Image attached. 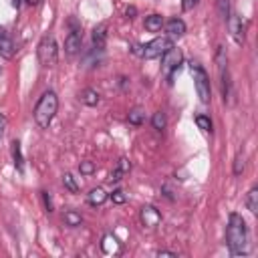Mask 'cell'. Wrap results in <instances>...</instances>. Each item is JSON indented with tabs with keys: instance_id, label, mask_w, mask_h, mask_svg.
<instances>
[{
	"instance_id": "cell-1",
	"label": "cell",
	"mask_w": 258,
	"mask_h": 258,
	"mask_svg": "<svg viewBox=\"0 0 258 258\" xmlns=\"http://www.w3.org/2000/svg\"><path fill=\"white\" fill-rule=\"evenodd\" d=\"M226 242L232 256H246L250 252V238H248V226L240 214H230L228 228H226Z\"/></svg>"
},
{
	"instance_id": "cell-2",
	"label": "cell",
	"mask_w": 258,
	"mask_h": 258,
	"mask_svg": "<svg viewBox=\"0 0 258 258\" xmlns=\"http://www.w3.org/2000/svg\"><path fill=\"white\" fill-rule=\"evenodd\" d=\"M58 111V97L54 91H44L34 107V121L40 129H48V125L52 123L54 115Z\"/></svg>"
},
{
	"instance_id": "cell-3",
	"label": "cell",
	"mask_w": 258,
	"mask_h": 258,
	"mask_svg": "<svg viewBox=\"0 0 258 258\" xmlns=\"http://www.w3.org/2000/svg\"><path fill=\"white\" fill-rule=\"evenodd\" d=\"M189 73H191V79H194V85H196V91H198V97L202 103H210L212 99V87H210V77L206 73V69L200 64V62H189Z\"/></svg>"
},
{
	"instance_id": "cell-4",
	"label": "cell",
	"mask_w": 258,
	"mask_h": 258,
	"mask_svg": "<svg viewBox=\"0 0 258 258\" xmlns=\"http://www.w3.org/2000/svg\"><path fill=\"white\" fill-rule=\"evenodd\" d=\"M36 54H38V62L42 67H54L56 64V60H58V46H56V40H54L52 34H46V36L40 38Z\"/></svg>"
},
{
	"instance_id": "cell-5",
	"label": "cell",
	"mask_w": 258,
	"mask_h": 258,
	"mask_svg": "<svg viewBox=\"0 0 258 258\" xmlns=\"http://www.w3.org/2000/svg\"><path fill=\"white\" fill-rule=\"evenodd\" d=\"M163 60H161V71L165 73V77H167V81L171 83V79H173V75L179 71V67H181V50L179 48H175V46H171L169 50H165L163 54Z\"/></svg>"
},
{
	"instance_id": "cell-6",
	"label": "cell",
	"mask_w": 258,
	"mask_h": 258,
	"mask_svg": "<svg viewBox=\"0 0 258 258\" xmlns=\"http://www.w3.org/2000/svg\"><path fill=\"white\" fill-rule=\"evenodd\" d=\"M173 46V42H171V38H167V36H157V38H153L151 42H147V44H143V58H157V56H161L165 50H169Z\"/></svg>"
},
{
	"instance_id": "cell-7",
	"label": "cell",
	"mask_w": 258,
	"mask_h": 258,
	"mask_svg": "<svg viewBox=\"0 0 258 258\" xmlns=\"http://www.w3.org/2000/svg\"><path fill=\"white\" fill-rule=\"evenodd\" d=\"M216 64H218V73H220V79H222V95H224V101H226V99H230V75H228V58H226V52H224L222 46H218Z\"/></svg>"
},
{
	"instance_id": "cell-8",
	"label": "cell",
	"mask_w": 258,
	"mask_h": 258,
	"mask_svg": "<svg viewBox=\"0 0 258 258\" xmlns=\"http://www.w3.org/2000/svg\"><path fill=\"white\" fill-rule=\"evenodd\" d=\"M228 28H230V36L234 38V42L242 46L244 40H246V26H244V22H242V16L230 14V16H228Z\"/></svg>"
},
{
	"instance_id": "cell-9",
	"label": "cell",
	"mask_w": 258,
	"mask_h": 258,
	"mask_svg": "<svg viewBox=\"0 0 258 258\" xmlns=\"http://www.w3.org/2000/svg\"><path fill=\"white\" fill-rule=\"evenodd\" d=\"M139 218H141V224H143V226H147V228H155V226L161 222V212H159L155 206L147 204V206L141 208Z\"/></svg>"
},
{
	"instance_id": "cell-10",
	"label": "cell",
	"mask_w": 258,
	"mask_h": 258,
	"mask_svg": "<svg viewBox=\"0 0 258 258\" xmlns=\"http://www.w3.org/2000/svg\"><path fill=\"white\" fill-rule=\"evenodd\" d=\"M101 252L107 254V256H117V254L121 252V242H119V238L113 236V234H105V236L101 238Z\"/></svg>"
},
{
	"instance_id": "cell-11",
	"label": "cell",
	"mask_w": 258,
	"mask_h": 258,
	"mask_svg": "<svg viewBox=\"0 0 258 258\" xmlns=\"http://www.w3.org/2000/svg\"><path fill=\"white\" fill-rule=\"evenodd\" d=\"M81 44H83V36H81V32L75 28V30H71L69 36L64 38V52H67L69 56H73V54H77V52L81 50Z\"/></svg>"
},
{
	"instance_id": "cell-12",
	"label": "cell",
	"mask_w": 258,
	"mask_h": 258,
	"mask_svg": "<svg viewBox=\"0 0 258 258\" xmlns=\"http://www.w3.org/2000/svg\"><path fill=\"white\" fill-rule=\"evenodd\" d=\"M14 52H16V48H14V42H12L10 34L0 26V56H4V58H12Z\"/></svg>"
},
{
	"instance_id": "cell-13",
	"label": "cell",
	"mask_w": 258,
	"mask_h": 258,
	"mask_svg": "<svg viewBox=\"0 0 258 258\" xmlns=\"http://www.w3.org/2000/svg\"><path fill=\"white\" fill-rule=\"evenodd\" d=\"M129 169H131V163H129V159H127V157H121V159L117 161L115 169L111 171V175H109V181H121V179H123V175H125Z\"/></svg>"
},
{
	"instance_id": "cell-14",
	"label": "cell",
	"mask_w": 258,
	"mask_h": 258,
	"mask_svg": "<svg viewBox=\"0 0 258 258\" xmlns=\"http://www.w3.org/2000/svg\"><path fill=\"white\" fill-rule=\"evenodd\" d=\"M79 99H81V103H85L87 107H97V105H99V101H101L99 93H97L95 89H91V87L83 89V91L79 93Z\"/></svg>"
},
{
	"instance_id": "cell-15",
	"label": "cell",
	"mask_w": 258,
	"mask_h": 258,
	"mask_svg": "<svg viewBox=\"0 0 258 258\" xmlns=\"http://www.w3.org/2000/svg\"><path fill=\"white\" fill-rule=\"evenodd\" d=\"M165 30L169 36H181L185 32V22L181 18H171L165 22Z\"/></svg>"
},
{
	"instance_id": "cell-16",
	"label": "cell",
	"mask_w": 258,
	"mask_h": 258,
	"mask_svg": "<svg viewBox=\"0 0 258 258\" xmlns=\"http://www.w3.org/2000/svg\"><path fill=\"white\" fill-rule=\"evenodd\" d=\"M105 40H107V24L101 22L99 26L93 28V46L95 48H103L105 46Z\"/></svg>"
},
{
	"instance_id": "cell-17",
	"label": "cell",
	"mask_w": 258,
	"mask_h": 258,
	"mask_svg": "<svg viewBox=\"0 0 258 258\" xmlns=\"http://www.w3.org/2000/svg\"><path fill=\"white\" fill-rule=\"evenodd\" d=\"M105 200H107V191H105L103 187H93V189L87 194V202H89L91 206H101Z\"/></svg>"
},
{
	"instance_id": "cell-18",
	"label": "cell",
	"mask_w": 258,
	"mask_h": 258,
	"mask_svg": "<svg viewBox=\"0 0 258 258\" xmlns=\"http://www.w3.org/2000/svg\"><path fill=\"white\" fill-rule=\"evenodd\" d=\"M163 24H165V22H163V16H161V14H149V16L145 18V28H147L149 32H159Z\"/></svg>"
},
{
	"instance_id": "cell-19",
	"label": "cell",
	"mask_w": 258,
	"mask_h": 258,
	"mask_svg": "<svg viewBox=\"0 0 258 258\" xmlns=\"http://www.w3.org/2000/svg\"><path fill=\"white\" fill-rule=\"evenodd\" d=\"M246 208L250 214H258V187H250V191L246 194Z\"/></svg>"
},
{
	"instance_id": "cell-20",
	"label": "cell",
	"mask_w": 258,
	"mask_h": 258,
	"mask_svg": "<svg viewBox=\"0 0 258 258\" xmlns=\"http://www.w3.org/2000/svg\"><path fill=\"white\" fill-rule=\"evenodd\" d=\"M10 151H12V159H14L16 169L22 173V171H24V159H22V149H20V143H18V141H12Z\"/></svg>"
},
{
	"instance_id": "cell-21",
	"label": "cell",
	"mask_w": 258,
	"mask_h": 258,
	"mask_svg": "<svg viewBox=\"0 0 258 258\" xmlns=\"http://www.w3.org/2000/svg\"><path fill=\"white\" fill-rule=\"evenodd\" d=\"M62 220H64V224H67V226H71V228L81 226V222H83L81 214H79V212H75V210H67V212H64V216H62Z\"/></svg>"
},
{
	"instance_id": "cell-22",
	"label": "cell",
	"mask_w": 258,
	"mask_h": 258,
	"mask_svg": "<svg viewBox=\"0 0 258 258\" xmlns=\"http://www.w3.org/2000/svg\"><path fill=\"white\" fill-rule=\"evenodd\" d=\"M143 117H145V111H143L141 107H133V109L129 111V115H127L129 123H131V125H135V127L143 123Z\"/></svg>"
},
{
	"instance_id": "cell-23",
	"label": "cell",
	"mask_w": 258,
	"mask_h": 258,
	"mask_svg": "<svg viewBox=\"0 0 258 258\" xmlns=\"http://www.w3.org/2000/svg\"><path fill=\"white\" fill-rule=\"evenodd\" d=\"M151 125H153V129L163 131V129H165V125H167L165 113H163V111H155V113H153V117H151Z\"/></svg>"
},
{
	"instance_id": "cell-24",
	"label": "cell",
	"mask_w": 258,
	"mask_h": 258,
	"mask_svg": "<svg viewBox=\"0 0 258 258\" xmlns=\"http://www.w3.org/2000/svg\"><path fill=\"white\" fill-rule=\"evenodd\" d=\"M196 125L204 131V133H212V119L208 115H196Z\"/></svg>"
},
{
	"instance_id": "cell-25",
	"label": "cell",
	"mask_w": 258,
	"mask_h": 258,
	"mask_svg": "<svg viewBox=\"0 0 258 258\" xmlns=\"http://www.w3.org/2000/svg\"><path fill=\"white\" fill-rule=\"evenodd\" d=\"M244 167H246V155L240 151V153L234 157V169H232L234 175H240V173L244 171Z\"/></svg>"
},
{
	"instance_id": "cell-26",
	"label": "cell",
	"mask_w": 258,
	"mask_h": 258,
	"mask_svg": "<svg viewBox=\"0 0 258 258\" xmlns=\"http://www.w3.org/2000/svg\"><path fill=\"white\" fill-rule=\"evenodd\" d=\"M62 185H64L71 194H77V191H79V183L75 181L73 173H64V175H62Z\"/></svg>"
},
{
	"instance_id": "cell-27",
	"label": "cell",
	"mask_w": 258,
	"mask_h": 258,
	"mask_svg": "<svg viewBox=\"0 0 258 258\" xmlns=\"http://www.w3.org/2000/svg\"><path fill=\"white\" fill-rule=\"evenodd\" d=\"M79 171H81V175H91V173H95V163L93 161H81Z\"/></svg>"
},
{
	"instance_id": "cell-28",
	"label": "cell",
	"mask_w": 258,
	"mask_h": 258,
	"mask_svg": "<svg viewBox=\"0 0 258 258\" xmlns=\"http://www.w3.org/2000/svg\"><path fill=\"white\" fill-rule=\"evenodd\" d=\"M218 4V12L222 18H228V12H230V0H216Z\"/></svg>"
},
{
	"instance_id": "cell-29",
	"label": "cell",
	"mask_w": 258,
	"mask_h": 258,
	"mask_svg": "<svg viewBox=\"0 0 258 258\" xmlns=\"http://www.w3.org/2000/svg\"><path fill=\"white\" fill-rule=\"evenodd\" d=\"M111 200H113V204H125V202H127V196H125L123 189H113Z\"/></svg>"
},
{
	"instance_id": "cell-30",
	"label": "cell",
	"mask_w": 258,
	"mask_h": 258,
	"mask_svg": "<svg viewBox=\"0 0 258 258\" xmlns=\"http://www.w3.org/2000/svg\"><path fill=\"white\" fill-rule=\"evenodd\" d=\"M42 200H44V208H46V212H52V202H50L48 191H42Z\"/></svg>"
},
{
	"instance_id": "cell-31",
	"label": "cell",
	"mask_w": 258,
	"mask_h": 258,
	"mask_svg": "<svg viewBox=\"0 0 258 258\" xmlns=\"http://www.w3.org/2000/svg\"><path fill=\"white\" fill-rule=\"evenodd\" d=\"M196 4H198V0H181V6H183V10H191Z\"/></svg>"
},
{
	"instance_id": "cell-32",
	"label": "cell",
	"mask_w": 258,
	"mask_h": 258,
	"mask_svg": "<svg viewBox=\"0 0 258 258\" xmlns=\"http://www.w3.org/2000/svg\"><path fill=\"white\" fill-rule=\"evenodd\" d=\"M157 256H171V258H177V254L171 252V250H157Z\"/></svg>"
},
{
	"instance_id": "cell-33",
	"label": "cell",
	"mask_w": 258,
	"mask_h": 258,
	"mask_svg": "<svg viewBox=\"0 0 258 258\" xmlns=\"http://www.w3.org/2000/svg\"><path fill=\"white\" fill-rule=\"evenodd\" d=\"M4 129H6V119H4V115L0 113V137L4 135Z\"/></svg>"
},
{
	"instance_id": "cell-34",
	"label": "cell",
	"mask_w": 258,
	"mask_h": 258,
	"mask_svg": "<svg viewBox=\"0 0 258 258\" xmlns=\"http://www.w3.org/2000/svg\"><path fill=\"white\" fill-rule=\"evenodd\" d=\"M133 14H135V8H133V6H131V8H127V16H129V18H133Z\"/></svg>"
},
{
	"instance_id": "cell-35",
	"label": "cell",
	"mask_w": 258,
	"mask_h": 258,
	"mask_svg": "<svg viewBox=\"0 0 258 258\" xmlns=\"http://www.w3.org/2000/svg\"><path fill=\"white\" fill-rule=\"evenodd\" d=\"M26 2H28V4H30V6H36V4H40V2H42V0H26Z\"/></svg>"
},
{
	"instance_id": "cell-36",
	"label": "cell",
	"mask_w": 258,
	"mask_h": 258,
	"mask_svg": "<svg viewBox=\"0 0 258 258\" xmlns=\"http://www.w3.org/2000/svg\"><path fill=\"white\" fill-rule=\"evenodd\" d=\"M12 6H16V8H18V6H20V0H12Z\"/></svg>"
}]
</instances>
